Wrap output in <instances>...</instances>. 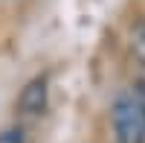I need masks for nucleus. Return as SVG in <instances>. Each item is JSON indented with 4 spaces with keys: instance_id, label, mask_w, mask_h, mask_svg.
<instances>
[{
    "instance_id": "1",
    "label": "nucleus",
    "mask_w": 145,
    "mask_h": 143,
    "mask_svg": "<svg viewBox=\"0 0 145 143\" xmlns=\"http://www.w3.org/2000/svg\"><path fill=\"white\" fill-rule=\"evenodd\" d=\"M113 128L119 143H142L145 137V85L122 91L113 102Z\"/></svg>"
},
{
    "instance_id": "2",
    "label": "nucleus",
    "mask_w": 145,
    "mask_h": 143,
    "mask_svg": "<svg viewBox=\"0 0 145 143\" xmlns=\"http://www.w3.org/2000/svg\"><path fill=\"white\" fill-rule=\"evenodd\" d=\"M18 105H20V111L26 114V117H38V114L46 108V79H44V76L32 79L29 85L20 91Z\"/></svg>"
},
{
    "instance_id": "3",
    "label": "nucleus",
    "mask_w": 145,
    "mask_h": 143,
    "mask_svg": "<svg viewBox=\"0 0 145 143\" xmlns=\"http://www.w3.org/2000/svg\"><path fill=\"white\" fill-rule=\"evenodd\" d=\"M131 53L137 56V62L145 64V18L131 29Z\"/></svg>"
},
{
    "instance_id": "4",
    "label": "nucleus",
    "mask_w": 145,
    "mask_h": 143,
    "mask_svg": "<svg viewBox=\"0 0 145 143\" xmlns=\"http://www.w3.org/2000/svg\"><path fill=\"white\" fill-rule=\"evenodd\" d=\"M0 143H23V128H18V126L3 128L0 132Z\"/></svg>"
}]
</instances>
